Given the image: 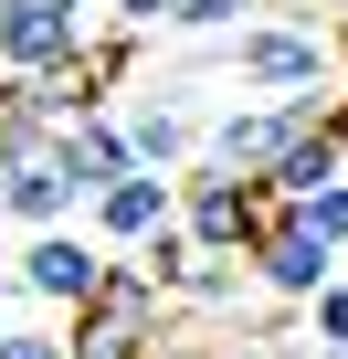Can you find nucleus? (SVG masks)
<instances>
[{"label":"nucleus","mask_w":348,"mask_h":359,"mask_svg":"<svg viewBox=\"0 0 348 359\" xmlns=\"http://www.w3.org/2000/svg\"><path fill=\"white\" fill-rule=\"evenodd\" d=\"M64 359H148V348H127V338H64Z\"/></svg>","instance_id":"nucleus-16"},{"label":"nucleus","mask_w":348,"mask_h":359,"mask_svg":"<svg viewBox=\"0 0 348 359\" xmlns=\"http://www.w3.org/2000/svg\"><path fill=\"white\" fill-rule=\"evenodd\" d=\"M327 359H348V348H327Z\"/></svg>","instance_id":"nucleus-19"},{"label":"nucleus","mask_w":348,"mask_h":359,"mask_svg":"<svg viewBox=\"0 0 348 359\" xmlns=\"http://www.w3.org/2000/svg\"><path fill=\"white\" fill-rule=\"evenodd\" d=\"M64 169H74V191L95 201L106 180H127L137 158H127V127H116V106H95V116H74L64 127Z\"/></svg>","instance_id":"nucleus-8"},{"label":"nucleus","mask_w":348,"mask_h":359,"mask_svg":"<svg viewBox=\"0 0 348 359\" xmlns=\"http://www.w3.org/2000/svg\"><path fill=\"white\" fill-rule=\"evenodd\" d=\"M264 212H274V191H264V180L180 169V233H190V254H243V243L264 233Z\"/></svg>","instance_id":"nucleus-4"},{"label":"nucleus","mask_w":348,"mask_h":359,"mask_svg":"<svg viewBox=\"0 0 348 359\" xmlns=\"http://www.w3.org/2000/svg\"><path fill=\"white\" fill-rule=\"evenodd\" d=\"M11 317H32V306H22V296H11V275H0V327H11Z\"/></svg>","instance_id":"nucleus-17"},{"label":"nucleus","mask_w":348,"mask_h":359,"mask_svg":"<svg viewBox=\"0 0 348 359\" xmlns=\"http://www.w3.org/2000/svg\"><path fill=\"white\" fill-rule=\"evenodd\" d=\"M53 11H95V0H53Z\"/></svg>","instance_id":"nucleus-18"},{"label":"nucleus","mask_w":348,"mask_h":359,"mask_svg":"<svg viewBox=\"0 0 348 359\" xmlns=\"http://www.w3.org/2000/svg\"><path fill=\"white\" fill-rule=\"evenodd\" d=\"M285 222H306L327 254H348V169H337V180H316V191H295V201H285Z\"/></svg>","instance_id":"nucleus-11"},{"label":"nucleus","mask_w":348,"mask_h":359,"mask_svg":"<svg viewBox=\"0 0 348 359\" xmlns=\"http://www.w3.org/2000/svg\"><path fill=\"white\" fill-rule=\"evenodd\" d=\"M243 22H264V0H169V43H232Z\"/></svg>","instance_id":"nucleus-10"},{"label":"nucleus","mask_w":348,"mask_h":359,"mask_svg":"<svg viewBox=\"0 0 348 359\" xmlns=\"http://www.w3.org/2000/svg\"><path fill=\"white\" fill-rule=\"evenodd\" d=\"M137 264L158 275V296H180V275H190V233H180V222H158V233L137 243Z\"/></svg>","instance_id":"nucleus-12"},{"label":"nucleus","mask_w":348,"mask_h":359,"mask_svg":"<svg viewBox=\"0 0 348 359\" xmlns=\"http://www.w3.org/2000/svg\"><path fill=\"white\" fill-rule=\"evenodd\" d=\"M0 359H64V317H11L0 327Z\"/></svg>","instance_id":"nucleus-14"},{"label":"nucleus","mask_w":348,"mask_h":359,"mask_svg":"<svg viewBox=\"0 0 348 359\" xmlns=\"http://www.w3.org/2000/svg\"><path fill=\"white\" fill-rule=\"evenodd\" d=\"M337 22H295V11H264L243 22L232 43H190V74H222L243 95H337Z\"/></svg>","instance_id":"nucleus-1"},{"label":"nucleus","mask_w":348,"mask_h":359,"mask_svg":"<svg viewBox=\"0 0 348 359\" xmlns=\"http://www.w3.org/2000/svg\"><path fill=\"white\" fill-rule=\"evenodd\" d=\"M306 327H316V359H327V348H348V275H327V285L306 296Z\"/></svg>","instance_id":"nucleus-13"},{"label":"nucleus","mask_w":348,"mask_h":359,"mask_svg":"<svg viewBox=\"0 0 348 359\" xmlns=\"http://www.w3.org/2000/svg\"><path fill=\"white\" fill-rule=\"evenodd\" d=\"M243 275L264 285V306H306L327 275H348V254H327V243H316L306 222H285V201H274V212H264V233L243 243Z\"/></svg>","instance_id":"nucleus-5"},{"label":"nucleus","mask_w":348,"mask_h":359,"mask_svg":"<svg viewBox=\"0 0 348 359\" xmlns=\"http://www.w3.org/2000/svg\"><path fill=\"white\" fill-rule=\"evenodd\" d=\"M85 43H95V11H53V0H0V85L64 74V64H85Z\"/></svg>","instance_id":"nucleus-3"},{"label":"nucleus","mask_w":348,"mask_h":359,"mask_svg":"<svg viewBox=\"0 0 348 359\" xmlns=\"http://www.w3.org/2000/svg\"><path fill=\"white\" fill-rule=\"evenodd\" d=\"M337 22H348V11H337ZM337 43H348V32H337Z\"/></svg>","instance_id":"nucleus-20"},{"label":"nucleus","mask_w":348,"mask_h":359,"mask_svg":"<svg viewBox=\"0 0 348 359\" xmlns=\"http://www.w3.org/2000/svg\"><path fill=\"white\" fill-rule=\"evenodd\" d=\"M95 11H116V32H137V43L169 32V0H95Z\"/></svg>","instance_id":"nucleus-15"},{"label":"nucleus","mask_w":348,"mask_h":359,"mask_svg":"<svg viewBox=\"0 0 348 359\" xmlns=\"http://www.w3.org/2000/svg\"><path fill=\"white\" fill-rule=\"evenodd\" d=\"M316 11H327V0H316Z\"/></svg>","instance_id":"nucleus-21"},{"label":"nucleus","mask_w":348,"mask_h":359,"mask_svg":"<svg viewBox=\"0 0 348 359\" xmlns=\"http://www.w3.org/2000/svg\"><path fill=\"white\" fill-rule=\"evenodd\" d=\"M106 106H116V127H127V158H137V169H169V180H180V169L201 158V116H190L180 95H158V85H116Z\"/></svg>","instance_id":"nucleus-6"},{"label":"nucleus","mask_w":348,"mask_h":359,"mask_svg":"<svg viewBox=\"0 0 348 359\" xmlns=\"http://www.w3.org/2000/svg\"><path fill=\"white\" fill-rule=\"evenodd\" d=\"M106 264H116V254H106L85 222H64V233H22V254L0 264V275H11V296H22L32 317H74V306L106 285Z\"/></svg>","instance_id":"nucleus-2"},{"label":"nucleus","mask_w":348,"mask_h":359,"mask_svg":"<svg viewBox=\"0 0 348 359\" xmlns=\"http://www.w3.org/2000/svg\"><path fill=\"white\" fill-rule=\"evenodd\" d=\"M158 222H180V180H169V169H127V180H106V191L85 201V233L106 254H137Z\"/></svg>","instance_id":"nucleus-7"},{"label":"nucleus","mask_w":348,"mask_h":359,"mask_svg":"<svg viewBox=\"0 0 348 359\" xmlns=\"http://www.w3.org/2000/svg\"><path fill=\"white\" fill-rule=\"evenodd\" d=\"M337 169H348V137H337V127H306V137L264 169V191H274V201H295V191H316V180H337Z\"/></svg>","instance_id":"nucleus-9"}]
</instances>
